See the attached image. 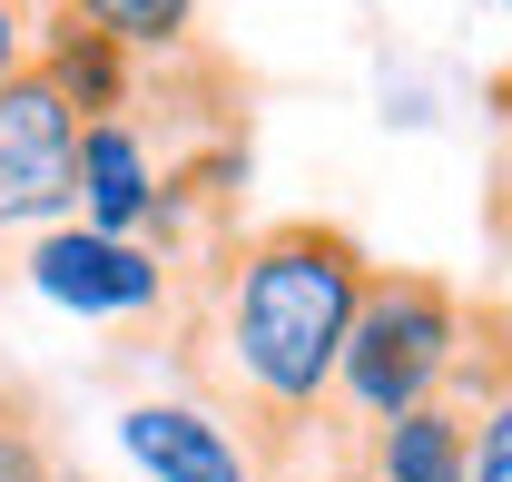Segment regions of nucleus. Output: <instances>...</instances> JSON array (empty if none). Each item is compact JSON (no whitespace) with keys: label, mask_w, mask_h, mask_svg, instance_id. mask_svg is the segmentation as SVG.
<instances>
[{"label":"nucleus","mask_w":512,"mask_h":482,"mask_svg":"<svg viewBox=\"0 0 512 482\" xmlns=\"http://www.w3.org/2000/svg\"><path fill=\"white\" fill-rule=\"evenodd\" d=\"M30 60H40V79L79 109V128H89V119H119L128 99H138V60H128L109 30H89L79 10H60V0L40 10V50H30Z\"/></svg>","instance_id":"nucleus-8"},{"label":"nucleus","mask_w":512,"mask_h":482,"mask_svg":"<svg viewBox=\"0 0 512 482\" xmlns=\"http://www.w3.org/2000/svg\"><path fill=\"white\" fill-rule=\"evenodd\" d=\"M30 286L69 315H99V325H119V315H158V305L178 296V266L158 256V246L138 237H99V227H50V237L30 246Z\"/></svg>","instance_id":"nucleus-4"},{"label":"nucleus","mask_w":512,"mask_h":482,"mask_svg":"<svg viewBox=\"0 0 512 482\" xmlns=\"http://www.w3.org/2000/svg\"><path fill=\"white\" fill-rule=\"evenodd\" d=\"M503 10H512V0H503Z\"/></svg>","instance_id":"nucleus-14"},{"label":"nucleus","mask_w":512,"mask_h":482,"mask_svg":"<svg viewBox=\"0 0 512 482\" xmlns=\"http://www.w3.org/2000/svg\"><path fill=\"white\" fill-rule=\"evenodd\" d=\"M316 482H365V473H355V463H335V473H316Z\"/></svg>","instance_id":"nucleus-13"},{"label":"nucleus","mask_w":512,"mask_h":482,"mask_svg":"<svg viewBox=\"0 0 512 482\" xmlns=\"http://www.w3.org/2000/svg\"><path fill=\"white\" fill-rule=\"evenodd\" d=\"M463 345H473L463 286L424 276V266H375L365 276V305H355V335H345V364H335V404H325L335 453L355 433H375V423L434 404L453 374H463Z\"/></svg>","instance_id":"nucleus-2"},{"label":"nucleus","mask_w":512,"mask_h":482,"mask_svg":"<svg viewBox=\"0 0 512 482\" xmlns=\"http://www.w3.org/2000/svg\"><path fill=\"white\" fill-rule=\"evenodd\" d=\"M40 10L50 0H0V89L30 69V50H40Z\"/></svg>","instance_id":"nucleus-11"},{"label":"nucleus","mask_w":512,"mask_h":482,"mask_svg":"<svg viewBox=\"0 0 512 482\" xmlns=\"http://www.w3.org/2000/svg\"><path fill=\"white\" fill-rule=\"evenodd\" d=\"M345 463L365 482H473V414H463L453 394H434V404H414V414L355 433Z\"/></svg>","instance_id":"nucleus-7"},{"label":"nucleus","mask_w":512,"mask_h":482,"mask_svg":"<svg viewBox=\"0 0 512 482\" xmlns=\"http://www.w3.org/2000/svg\"><path fill=\"white\" fill-rule=\"evenodd\" d=\"M158 187H168V148L138 128V99H128L119 119H89V128H79V227L148 246Z\"/></svg>","instance_id":"nucleus-6"},{"label":"nucleus","mask_w":512,"mask_h":482,"mask_svg":"<svg viewBox=\"0 0 512 482\" xmlns=\"http://www.w3.org/2000/svg\"><path fill=\"white\" fill-rule=\"evenodd\" d=\"M60 10H79L89 30H109L128 60H178L197 30V0H60Z\"/></svg>","instance_id":"nucleus-9"},{"label":"nucleus","mask_w":512,"mask_h":482,"mask_svg":"<svg viewBox=\"0 0 512 482\" xmlns=\"http://www.w3.org/2000/svg\"><path fill=\"white\" fill-rule=\"evenodd\" d=\"M473 482H512V364L493 374V394L473 404Z\"/></svg>","instance_id":"nucleus-10"},{"label":"nucleus","mask_w":512,"mask_h":482,"mask_svg":"<svg viewBox=\"0 0 512 482\" xmlns=\"http://www.w3.org/2000/svg\"><path fill=\"white\" fill-rule=\"evenodd\" d=\"M79 217V109L40 79V60L0 89V227Z\"/></svg>","instance_id":"nucleus-3"},{"label":"nucleus","mask_w":512,"mask_h":482,"mask_svg":"<svg viewBox=\"0 0 512 482\" xmlns=\"http://www.w3.org/2000/svg\"><path fill=\"white\" fill-rule=\"evenodd\" d=\"M365 276H375V256L335 217H266L217 256L207 325H197L188 355L227 394L217 414L256 443V463H276L306 423H325Z\"/></svg>","instance_id":"nucleus-1"},{"label":"nucleus","mask_w":512,"mask_h":482,"mask_svg":"<svg viewBox=\"0 0 512 482\" xmlns=\"http://www.w3.org/2000/svg\"><path fill=\"white\" fill-rule=\"evenodd\" d=\"M119 453L148 482H266L256 443L217 414V404H188V394H168V404H128V414H119Z\"/></svg>","instance_id":"nucleus-5"},{"label":"nucleus","mask_w":512,"mask_h":482,"mask_svg":"<svg viewBox=\"0 0 512 482\" xmlns=\"http://www.w3.org/2000/svg\"><path fill=\"white\" fill-rule=\"evenodd\" d=\"M0 482H60V463L40 453L30 423H0Z\"/></svg>","instance_id":"nucleus-12"}]
</instances>
